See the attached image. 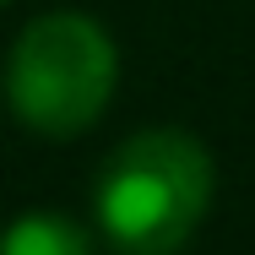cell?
I'll return each instance as SVG.
<instances>
[{
    "instance_id": "6da1fadb",
    "label": "cell",
    "mask_w": 255,
    "mask_h": 255,
    "mask_svg": "<svg viewBox=\"0 0 255 255\" xmlns=\"http://www.w3.org/2000/svg\"><path fill=\"white\" fill-rule=\"evenodd\" d=\"M93 206L120 255H174L212 206V157L190 130H136L103 163Z\"/></svg>"
},
{
    "instance_id": "7a4b0ae2",
    "label": "cell",
    "mask_w": 255,
    "mask_h": 255,
    "mask_svg": "<svg viewBox=\"0 0 255 255\" xmlns=\"http://www.w3.org/2000/svg\"><path fill=\"white\" fill-rule=\"evenodd\" d=\"M114 38L82 11H49L22 27L5 60V98L38 136H82L114 98Z\"/></svg>"
},
{
    "instance_id": "3957f363",
    "label": "cell",
    "mask_w": 255,
    "mask_h": 255,
    "mask_svg": "<svg viewBox=\"0 0 255 255\" xmlns=\"http://www.w3.org/2000/svg\"><path fill=\"white\" fill-rule=\"evenodd\" d=\"M0 255H93V239L60 212H22L0 234Z\"/></svg>"
},
{
    "instance_id": "277c9868",
    "label": "cell",
    "mask_w": 255,
    "mask_h": 255,
    "mask_svg": "<svg viewBox=\"0 0 255 255\" xmlns=\"http://www.w3.org/2000/svg\"><path fill=\"white\" fill-rule=\"evenodd\" d=\"M0 5H5V0H0Z\"/></svg>"
}]
</instances>
